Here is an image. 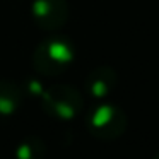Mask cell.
Listing matches in <instances>:
<instances>
[{
  "instance_id": "3",
  "label": "cell",
  "mask_w": 159,
  "mask_h": 159,
  "mask_svg": "<svg viewBox=\"0 0 159 159\" xmlns=\"http://www.w3.org/2000/svg\"><path fill=\"white\" fill-rule=\"evenodd\" d=\"M48 99V103L53 104V111H55L57 115H60V116H72L74 113H75L77 110V104H79V96H77V93H74V91H70L69 98L67 96H60V91H52V96L46 98Z\"/></svg>"
},
{
  "instance_id": "4",
  "label": "cell",
  "mask_w": 159,
  "mask_h": 159,
  "mask_svg": "<svg viewBox=\"0 0 159 159\" xmlns=\"http://www.w3.org/2000/svg\"><path fill=\"white\" fill-rule=\"evenodd\" d=\"M19 101V94L16 93V89L11 84L0 82V113L9 115L16 108Z\"/></svg>"
},
{
  "instance_id": "1",
  "label": "cell",
  "mask_w": 159,
  "mask_h": 159,
  "mask_svg": "<svg viewBox=\"0 0 159 159\" xmlns=\"http://www.w3.org/2000/svg\"><path fill=\"white\" fill-rule=\"evenodd\" d=\"M39 53H41V58L36 57V62H41L39 69H43L48 74L58 72V70H62V67H65L70 62V48L65 43H45L39 48Z\"/></svg>"
},
{
  "instance_id": "2",
  "label": "cell",
  "mask_w": 159,
  "mask_h": 159,
  "mask_svg": "<svg viewBox=\"0 0 159 159\" xmlns=\"http://www.w3.org/2000/svg\"><path fill=\"white\" fill-rule=\"evenodd\" d=\"M67 7L62 0H38L34 5V17L45 28H57L65 21Z\"/></svg>"
},
{
  "instance_id": "5",
  "label": "cell",
  "mask_w": 159,
  "mask_h": 159,
  "mask_svg": "<svg viewBox=\"0 0 159 159\" xmlns=\"http://www.w3.org/2000/svg\"><path fill=\"white\" fill-rule=\"evenodd\" d=\"M157 159H159V157H157Z\"/></svg>"
}]
</instances>
